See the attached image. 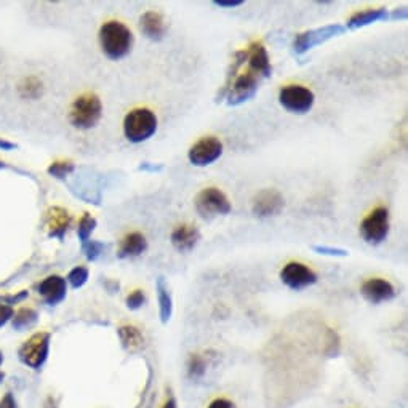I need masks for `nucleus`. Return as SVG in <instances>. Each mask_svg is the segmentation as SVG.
I'll return each mask as SVG.
<instances>
[{
	"instance_id": "16",
	"label": "nucleus",
	"mask_w": 408,
	"mask_h": 408,
	"mask_svg": "<svg viewBox=\"0 0 408 408\" xmlns=\"http://www.w3.org/2000/svg\"><path fill=\"white\" fill-rule=\"evenodd\" d=\"M171 245L181 253L191 251L200 240V231L194 225H181L173 229L171 232Z\"/></svg>"
},
{
	"instance_id": "2",
	"label": "nucleus",
	"mask_w": 408,
	"mask_h": 408,
	"mask_svg": "<svg viewBox=\"0 0 408 408\" xmlns=\"http://www.w3.org/2000/svg\"><path fill=\"white\" fill-rule=\"evenodd\" d=\"M99 45L103 48V53L109 59H122L132 52L135 37L132 31L120 23V21H108L99 29Z\"/></svg>"
},
{
	"instance_id": "13",
	"label": "nucleus",
	"mask_w": 408,
	"mask_h": 408,
	"mask_svg": "<svg viewBox=\"0 0 408 408\" xmlns=\"http://www.w3.org/2000/svg\"><path fill=\"white\" fill-rule=\"evenodd\" d=\"M360 293L372 304L386 303V301L394 300L397 295L394 285L384 279H368L367 282H363Z\"/></svg>"
},
{
	"instance_id": "12",
	"label": "nucleus",
	"mask_w": 408,
	"mask_h": 408,
	"mask_svg": "<svg viewBox=\"0 0 408 408\" xmlns=\"http://www.w3.org/2000/svg\"><path fill=\"white\" fill-rule=\"evenodd\" d=\"M285 206L283 195L276 189H262L251 199V213L256 218L277 216Z\"/></svg>"
},
{
	"instance_id": "9",
	"label": "nucleus",
	"mask_w": 408,
	"mask_h": 408,
	"mask_svg": "<svg viewBox=\"0 0 408 408\" xmlns=\"http://www.w3.org/2000/svg\"><path fill=\"white\" fill-rule=\"evenodd\" d=\"M195 210L202 218H210L215 215H229L232 205L226 197V194L220 189L206 188L195 197Z\"/></svg>"
},
{
	"instance_id": "32",
	"label": "nucleus",
	"mask_w": 408,
	"mask_h": 408,
	"mask_svg": "<svg viewBox=\"0 0 408 408\" xmlns=\"http://www.w3.org/2000/svg\"><path fill=\"white\" fill-rule=\"evenodd\" d=\"M209 408H237V407H236V404H234V402L220 397V399H215L213 402H211Z\"/></svg>"
},
{
	"instance_id": "24",
	"label": "nucleus",
	"mask_w": 408,
	"mask_h": 408,
	"mask_svg": "<svg viewBox=\"0 0 408 408\" xmlns=\"http://www.w3.org/2000/svg\"><path fill=\"white\" fill-rule=\"evenodd\" d=\"M188 377L191 379H200L206 372V360L204 356L191 354L188 359Z\"/></svg>"
},
{
	"instance_id": "35",
	"label": "nucleus",
	"mask_w": 408,
	"mask_h": 408,
	"mask_svg": "<svg viewBox=\"0 0 408 408\" xmlns=\"http://www.w3.org/2000/svg\"><path fill=\"white\" fill-rule=\"evenodd\" d=\"M407 18V10L405 8H397L389 13V20H405Z\"/></svg>"
},
{
	"instance_id": "4",
	"label": "nucleus",
	"mask_w": 408,
	"mask_h": 408,
	"mask_svg": "<svg viewBox=\"0 0 408 408\" xmlns=\"http://www.w3.org/2000/svg\"><path fill=\"white\" fill-rule=\"evenodd\" d=\"M103 114L101 99L94 93H83L71 106L69 120L79 130H90L98 124Z\"/></svg>"
},
{
	"instance_id": "34",
	"label": "nucleus",
	"mask_w": 408,
	"mask_h": 408,
	"mask_svg": "<svg viewBox=\"0 0 408 408\" xmlns=\"http://www.w3.org/2000/svg\"><path fill=\"white\" fill-rule=\"evenodd\" d=\"M244 2L242 0H215L213 5L216 7H221V8H234V7H239V5H242Z\"/></svg>"
},
{
	"instance_id": "10",
	"label": "nucleus",
	"mask_w": 408,
	"mask_h": 408,
	"mask_svg": "<svg viewBox=\"0 0 408 408\" xmlns=\"http://www.w3.org/2000/svg\"><path fill=\"white\" fill-rule=\"evenodd\" d=\"M223 143L215 136H205L199 139L197 143L192 144L191 149L188 150V159L195 167H206L223 155Z\"/></svg>"
},
{
	"instance_id": "5",
	"label": "nucleus",
	"mask_w": 408,
	"mask_h": 408,
	"mask_svg": "<svg viewBox=\"0 0 408 408\" xmlns=\"http://www.w3.org/2000/svg\"><path fill=\"white\" fill-rule=\"evenodd\" d=\"M50 339H52V335L47 332L32 335L20 348V360L32 370H41L48 359Z\"/></svg>"
},
{
	"instance_id": "25",
	"label": "nucleus",
	"mask_w": 408,
	"mask_h": 408,
	"mask_svg": "<svg viewBox=\"0 0 408 408\" xmlns=\"http://www.w3.org/2000/svg\"><path fill=\"white\" fill-rule=\"evenodd\" d=\"M94 227H97V220H94V218L88 213L83 215L80 223H79V229H77V234H79V240L82 242V245L87 244L88 240H90Z\"/></svg>"
},
{
	"instance_id": "1",
	"label": "nucleus",
	"mask_w": 408,
	"mask_h": 408,
	"mask_svg": "<svg viewBox=\"0 0 408 408\" xmlns=\"http://www.w3.org/2000/svg\"><path fill=\"white\" fill-rule=\"evenodd\" d=\"M272 76V66L266 47L261 42L250 43L248 48L234 55L226 83L218 101L226 98L227 106H240L250 101L260 90L261 82Z\"/></svg>"
},
{
	"instance_id": "26",
	"label": "nucleus",
	"mask_w": 408,
	"mask_h": 408,
	"mask_svg": "<svg viewBox=\"0 0 408 408\" xmlns=\"http://www.w3.org/2000/svg\"><path fill=\"white\" fill-rule=\"evenodd\" d=\"M87 281H88V269L83 266L74 267V269H72L68 276V282L71 283L72 288L83 287V285L87 283Z\"/></svg>"
},
{
	"instance_id": "37",
	"label": "nucleus",
	"mask_w": 408,
	"mask_h": 408,
	"mask_svg": "<svg viewBox=\"0 0 408 408\" xmlns=\"http://www.w3.org/2000/svg\"><path fill=\"white\" fill-rule=\"evenodd\" d=\"M2 360H3V357H2V354H0V363H2Z\"/></svg>"
},
{
	"instance_id": "28",
	"label": "nucleus",
	"mask_w": 408,
	"mask_h": 408,
	"mask_svg": "<svg viewBox=\"0 0 408 408\" xmlns=\"http://www.w3.org/2000/svg\"><path fill=\"white\" fill-rule=\"evenodd\" d=\"M82 248L88 260L97 261L104 251V245L101 242H97V240H88L87 244L82 245Z\"/></svg>"
},
{
	"instance_id": "7",
	"label": "nucleus",
	"mask_w": 408,
	"mask_h": 408,
	"mask_svg": "<svg viewBox=\"0 0 408 408\" xmlns=\"http://www.w3.org/2000/svg\"><path fill=\"white\" fill-rule=\"evenodd\" d=\"M344 31H346V27L341 24H327V26L317 27V29L300 32L293 41V52L296 55H304L307 52H311L314 47L325 43L327 41H330V38L343 36Z\"/></svg>"
},
{
	"instance_id": "29",
	"label": "nucleus",
	"mask_w": 408,
	"mask_h": 408,
	"mask_svg": "<svg viewBox=\"0 0 408 408\" xmlns=\"http://www.w3.org/2000/svg\"><path fill=\"white\" fill-rule=\"evenodd\" d=\"M125 304L128 309H132V311L141 309V307L146 304V293H144L143 290H135V292L127 296Z\"/></svg>"
},
{
	"instance_id": "30",
	"label": "nucleus",
	"mask_w": 408,
	"mask_h": 408,
	"mask_svg": "<svg viewBox=\"0 0 408 408\" xmlns=\"http://www.w3.org/2000/svg\"><path fill=\"white\" fill-rule=\"evenodd\" d=\"M312 250L317 251L318 255H327V256H348L349 251L344 248H337V247H327V245H314Z\"/></svg>"
},
{
	"instance_id": "8",
	"label": "nucleus",
	"mask_w": 408,
	"mask_h": 408,
	"mask_svg": "<svg viewBox=\"0 0 408 408\" xmlns=\"http://www.w3.org/2000/svg\"><path fill=\"white\" fill-rule=\"evenodd\" d=\"M279 103L292 114H306L316 103V94L303 85H287L279 92Z\"/></svg>"
},
{
	"instance_id": "27",
	"label": "nucleus",
	"mask_w": 408,
	"mask_h": 408,
	"mask_svg": "<svg viewBox=\"0 0 408 408\" xmlns=\"http://www.w3.org/2000/svg\"><path fill=\"white\" fill-rule=\"evenodd\" d=\"M72 171H74V164L72 162H55L48 169L50 175L55 178H66Z\"/></svg>"
},
{
	"instance_id": "23",
	"label": "nucleus",
	"mask_w": 408,
	"mask_h": 408,
	"mask_svg": "<svg viewBox=\"0 0 408 408\" xmlns=\"http://www.w3.org/2000/svg\"><path fill=\"white\" fill-rule=\"evenodd\" d=\"M37 317L38 316L34 309H31V307H23V309H20L15 314L13 327L21 332V330L34 325V323L37 322Z\"/></svg>"
},
{
	"instance_id": "20",
	"label": "nucleus",
	"mask_w": 408,
	"mask_h": 408,
	"mask_svg": "<svg viewBox=\"0 0 408 408\" xmlns=\"http://www.w3.org/2000/svg\"><path fill=\"white\" fill-rule=\"evenodd\" d=\"M155 290H157V300H159V316L162 323H169L173 314V300L164 277H159L155 282Z\"/></svg>"
},
{
	"instance_id": "6",
	"label": "nucleus",
	"mask_w": 408,
	"mask_h": 408,
	"mask_svg": "<svg viewBox=\"0 0 408 408\" xmlns=\"http://www.w3.org/2000/svg\"><path fill=\"white\" fill-rule=\"evenodd\" d=\"M389 234V211L386 206H378L363 218L360 223V236L370 245L383 244Z\"/></svg>"
},
{
	"instance_id": "3",
	"label": "nucleus",
	"mask_w": 408,
	"mask_h": 408,
	"mask_svg": "<svg viewBox=\"0 0 408 408\" xmlns=\"http://www.w3.org/2000/svg\"><path fill=\"white\" fill-rule=\"evenodd\" d=\"M157 132V117L148 108L130 111L124 119V135L128 141L139 144L148 141Z\"/></svg>"
},
{
	"instance_id": "19",
	"label": "nucleus",
	"mask_w": 408,
	"mask_h": 408,
	"mask_svg": "<svg viewBox=\"0 0 408 408\" xmlns=\"http://www.w3.org/2000/svg\"><path fill=\"white\" fill-rule=\"evenodd\" d=\"M389 20V10L386 8H367L363 12H357L351 16L346 23L348 29H360V27L370 26L379 21H388Z\"/></svg>"
},
{
	"instance_id": "33",
	"label": "nucleus",
	"mask_w": 408,
	"mask_h": 408,
	"mask_svg": "<svg viewBox=\"0 0 408 408\" xmlns=\"http://www.w3.org/2000/svg\"><path fill=\"white\" fill-rule=\"evenodd\" d=\"M0 408H18V404H16L12 393H7L2 397V400H0Z\"/></svg>"
},
{
	"instance_id": "15",
	"label": "nucleus",
	"mask_w": 408,
	"mask_h": 408,
	"mask_svg": "<svg viewBox=\"0 0 408 408\" xmlns=\"http://www.w3.org/2000/svg\"><path fill=\"white\" fill-rule=\"evenodd\" d=\"M139 29L150 41L159 42L167 34V21L159 12L150 10V12L143 13L141 18H139Z\"/></svg>"
},
{
	"instance_id": "17",
	"label": "nucleus",
	"mask_w": 408,
	"mask_h": 408,
	"mask_svg": "<svg viewBox=\"0 0 408 408\" xmlns=\"http://www.w3.org/2000/svg\"><path fill=\"white\" fill-rule=\"evenodd\" d=\"M71 221H72V218L68 210L61 209V206H53V209H50L47 211V220H45L48 236L63 240L66 231H68L71 226Z\"/></svg>"
},
{
	"instance_id": "31",
	"label": "nucleus",
	"mask_w": 408,
	"mask_h": 408,
	"mask_svg": "<svg viewBox=\"0 0 408 408\" xmlns=\"http://www.w3.org/2000/svg\"><path fill=\"white\" fill-rule=\"evenodd\" d=\"M13 317V307L10 304L0 303V327H3Z\"/></svg>"
},
{
	"instance_id": "36",
	"label": "nucleus",
	"mask_w": 408,
	"mask_h": 408,
	"mask_svg": "<svg viewBox=\"0 0 408 408\" xmlns=\"http://www.w3.org/2000/svg\"><path fill=\"white\" fill-rule=\"evenodd\" d=\"M162 408H178V404H176L175 397H169V399L165 400V404L162 405Z\"/></svg>"
},
{
	"instance_id": "11",
	"label": "nucleus",
	"mask_w": 408,
	"mask_h": 408,
	"mask_svg": "<svg viewBox=\"0 0 408 408\" xmlns=\"http://www.w3.org/2000/svg\"><path fill=\"white\" fill-rule=\"evenodd\" d=\"M281 281L288 288L300 292V290H304L317 282V274L303 262L290 261L281 271Z\"/></svg>"
},
{
	"instance_id": "21",
	"label": "nucleus",
	"mask_w": 408,
	"mask_h": 408,
	"mask_svg": "<svg viewBox=\"0 0 408 408\" xmlns=\"http://www.w3.org/2000/svg\"><path fill=\"white\" fill-rule=\"evenodd\" d=\"M117 333H119L120 343L122 346H124V349L130 352H136L144 348V337H143L141 330H139L138 327L122 325L119 330H117Z\"/></svg>"
},
{
	"instance_id": "18",
	"label": "nucleus",
	"mask_w": 408,
	"mask_h": 408,
	"mask_svg": "<svg viewBox=\"0 0 408 408\" xmlns=\"http://www.w3.org/2000/svg\"><path fill=\"white\" fill-rule=\"evenodd\" d=\"M148 250V240L141 232H130L120 240L119 250H117V258L128 260L136 258Z\"/></svg>"
},
{
	"instance_id": "22",
	"label": "nucleus",
	"mask_w": 408,
	"mask_h": 408,
	"mask_svg": "<svg viewBox=\"0 0 408 408\" xmlns=\"http://www.w3.org/2000/svg\"><path fill=\"white\" fill-rule=\"evenodd\" d=\"M18 88L21 97L27 99H37L38 97H42L43 93V85L37 77H26V79H23V82L20 83Z\"/></svg>"
},
{
	"instance_id": "14",
	"label": "nucleus",
	"mask_w": 408,
	"mask_h": 408,
	"mask_svg": "<svg viewBox=\"0 0 408 408\" xmlns=\"http://www.w3.org/2000/svg\"><path fill=\"white\" fill-rule=\"evenodd\" d=\"M68 293V283L66 279L59 276H48L38 283V295L50 306H57L66 298Z\"/></svg>"
}]
</instances>
